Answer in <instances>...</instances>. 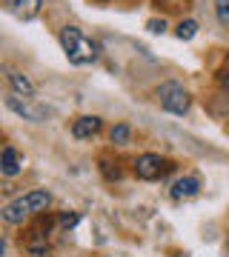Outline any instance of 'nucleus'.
<instances>
[{"instance_id":"17","label":"nucleus","mask_w":229,"mask_h":257,"mask_svg":"<svg viewBox=\"0 0 229 257\" xmlns=\"http://www.w3.org/2000/svg\"><path fill=\"white\" fill-rule=\"evenodd\" d=\"M226 251H229V237H226Z\"/></svg>"},{"instance_id":"3","label":"nucleus","mask_w":229,"mask_h":257,"mask_svg":"<svg viewBox=\"0 0 229 257\" xmlns=\"http://www.w3.org/2000/svg\"><path fill=\"white\" fill-rule=\"evenodd\" d=\"M158 100H161V109L172 111V114H186L189 106H192L189 92L183 89L181 83H175V80H166V83L158 86Z\"/></svg>"},{"instance_id":"14","label":"nucleus","mask_w":229,"mask_h":257,"mask_svg":"<svg viewBox=\"0 0 229 257\" xmlns=\"http://www.w3.org/2000/svg\"><path fill=\"white\" fill-rule=\"evenodd\" d=\"M164 29H166L164 20H149V32H155V35H158V32H164Z\"/></svg>"},{"instance_id":"11","label":"nucleus","mask_w":229,"mask_h":257,"mask_svg":"<svg viewBox=\"0 0 229 257\" xmlns=\"http://www.w3.org/2000/svg\"><path fill=\"white\" fill-rule=\"evenodd\" d=\"M195 35H198V23L195 20H183L181 26H178V37L181 40H192Z\"/></svg>"},{"instance_id":"13","label":"nucleus","mask_w":229,"mask_h":257,"mask_svg":"<svg viewBox=\"0 0 229 257\" xmlns=\"http://www.w3.org/2000/svg\"><path fill=\"white\" fill-rule=\"evenodd\" d=\"M215 15L223 26H229V0H215Z\"/></svg>"},{"instance_id":"9","label":"nucleus","mask_w":229,"mask_h":257,"mask_svg":"<svg viewBox=\"0 0 229 257\" xmlns=\"http://www.w3.org/2000/svg\"><path fill=\"white\" fill-rule=\"evenodd\" d=\"M198 192H201L198 177H181V180H175V186H172V197L175 200H189V197H195Z\"/></svg>"},{"instance_id":"8","label":"nucleus","mask_w":229,"mask_h":257,"mask_svg":"<svg viewBox=\"0 0 229 257\" xmlns=\"http://www.w3.org/2000/svg\"><path fill=\"white\" fill-rule=\"evenodd\" d=\"M6 80H9L15 94H20V97H35V83L29 80L26 74L15 72V69H6Z\"/></svg>"},{"instance_id":"15","label":"nucleus","mask_w":229,"mask_h":257,"mask_svg":"<svg viewBox=\"0 0 229 257\" xmlns=\"http://www.w3.org/2000/svg\"><path fill=\"white\" fill-rule=\"evenodd\" d=\"M60 223H63L66 229H72L74 223H78V214H63V217H60Z\"/></svg>"},{"instance_id":"12","label":"nucleus","mask_w":229,"mask_h":257,"mask_svg":"<svg viewBox=\"0 0 229 257\" xmlns=\"http://www.w3.org/2000/svg\"><path fill=\"white\" fill-rule=\"evenodd\" d=\"M129 140V126L126 123H118V126L112 128V143H118V146H123Z\"/></svg>"},{"instance_id":"5","label":"nucleus","mask_w":229,"mask_h":257,"mask_svg":"<svg viewBox=\"0 0 229 257\" xmlns=\"http://www.w3.org/2000/svg\"><path fill=\"white\" fill-rule=\"evenodd\" d=\"M166 169H169V166H166L158 155H140L137 163H135V175L140 177V180H158Z\"/></svg>"},{"instance_id":"2","label":"nucleus","mask_w":229,"mask_h":257,"mask_svg":"<svg viewBox=\"0 0 229 257\" xmlns=\"http://www.w3.org/2000/svg\"><path fill=\"white\" fill-rule=\"evenodd\" d=\"M49 203H52L49 192H29V194H23V197H18V200H12L9 206L3 209V220L6 223H23L29 214L49 209Z\"/></svg>"},{"instance_id":"7","label":"nucleus","mask_w":229,"mask_h":257,"mask_svg":"<svg viewBox=\"0 0 229 257\" xmlns=\"http://www.w3.org/2000/svg\"><path fill=\"white\" fill-rule=\"evenodd\" d=\"M101 117H95V114H86V117H78L72 123V135L78 140H86V138H92V135H98L101 132Z\"/></svg>"},{"instance_id":"16","label":"nucleus","mask_w":229,"mask_h":257,"mask_svg":"<svg viewBox=\"0 0 229 257\" xmlns=\"http://www.w3.org/2000/svg\"><path fill=\"white\" fill-rule=\"evenodd\" d=\"M220 83H223V86H226V89H229V72L223 74V77H220Z\"/></svg>"},{"instance_id":"6","label":"nucleus","mask_w":229,"mask_h":257,"mask_svg":"<svg viewBox=\"0 0 229 257\" xmlns=\"http://www.w3.org/2000/svg\"><path fill=\"white\" fill-rule=\"evenodd\" d=\"M6 3V9L20 20H32L40 15V6H43V0H3Z\"/></svg>"},{"instance_id":"10","label":"nucleus","mask_w":229,"mask_h":257,"mask_svg":"<svg viewBox=\"0 0 229 257\" xmlns=\"http://www.w3.org/2000/svg\"><path fill=\"white\" fill-rule=\"evenodd\" d=\"M20 166H23V160H20V155L15 152L12 146L3 149V157H0V172L6 177H15L20 172Z\"/></svg>"},{"instance_id":"1","label":"nucleus","mask_w":229,"mask_h":257,"mask_svg":"<svg viewBox=\"0 0 229 257\" xmlns=\"http://www.w3.org/2000/svg\"><path fill=\"white\" fill-rule=\"evenodd\" d=\"M60 46H63L66 57H69V63H74V66L95 63L98 60V52H101L98 43L89 35H83L81 29H74V26H66L60 32Z\"/></svg>"},{"instance_id":"4","label":"nucleus","mask_w":229,"mask_h":257,"mask_svg":"<svg viewBox=\"0 0 229 257\" xmlns=\"http://www.w3.org/2000/svg\"><path fill=\"white\" fill-rule=\"evenodd\" d=\"M6 106H9L15 114H20V117L32 120V123H43L46 114H49L43 106H32V103H29V97H20V94H15V92L6 97Z\"/></svg>"}]
</instances>
